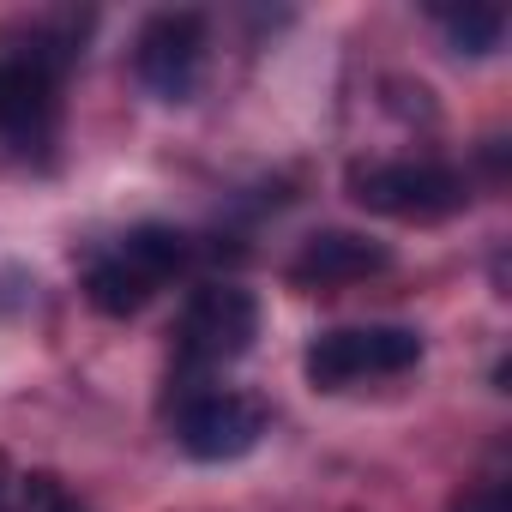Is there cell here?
I'll list each match as a JSON object with an SVG mask.
<instances>
[{
	"instance_id": "277c9868",
	"label": "cell",
	"mask_w": 512,
	"mask_h": 512,
	"mask_svg": "<svg viewBox=\"0 0 512 512\" xmlns=\"http://www.w3.org/2000/svg\"><path fill=\"white\" fill-rule=\"evenodd\" d=\"M344 187L362 211L392 217V223H446L470 205L464 169H452L440 157H368L350 169Z\"/></svg>"
},
{
	"instance_id": "3957f363",
	"label": "cell",
	"mask_w": 512,
	"mask_h": 512,
	"mask_svg": "<svg viewBox=\"0 0 512 512\" xmlns=\"http://www.w3.org/2000/svg\"><path fill=\"white\" fill-rule=\"evenodd\" d=\"M253 338H260V302L241 284H199L181 314H175V374L169 386H199V380H223V368H235Z\"/></svg>"
},
{
	"instance_id": "7a4b0ae2",
	"label": "cell",
	"mask_w": 512,
	"mask_h": 512,
	"mask_svg": "<svg viewBox=\"0 0 512 512\" xmlns=\"http://www.w3.org/2000/svg\"><path fill=\"white\" fill-rule=\"evenodd\" d=\"M193 266V241L169 223H133L127 235L103 241L85 253V272H79V290L97 314L109 320H127L139 308H151L181 272Z\"/></svg>"
},
{
	"instance_id": "5b68a950",
	"label": "cell",
	"mask_w": 512,
	"mask_h": 512,
	"mask_svg": "<svg viewBox=\"0 0 512 512\" xmlns=\"http://www.w3.org/2000/svg\"><path fill=\"white\" fill-rule=\"evenodd\" d=\"M169 428H175V440H181L187 458H199V464H229V458H247L253 446L266 440L272 410H266L260 392H247V386L199 380V386H175Z\"/></svg>"
},
{
	"instance_id": "6da1fadb",
	"label": "cell",
	"mask_w": 512,
	"mask_h": 512,
	"mask_svg": "<svg viewBox=\"0 0 512 512\" xmlns=\"http://www.w3.org/2000/svg\"><path fill=\"white\" fill-rule=\"evenodd\" d=\"M79 61V37L55 19L25 25L19 43L0 55V139L19 157H49L61 139V91Z\"/></svg>"
},
{
	"instance_id": "52a82bcc",
	"label": "cell",
	"mask_w": 512,
	"mask_h": 512,
	"mask_svg": "<svg viewBox=\"0 0 512 512\" xmlns=\"http://www.w3.org/2000/svg\"><path fill=\"white\" fill-rule=\"evenodd\" d=\"M205 61H211V25L205 13H151L133 37V73L151 97L163 103H187L205 79Z\"/></svg>"
},
{
	"instance_id": "8992f818",
	"label": "cell",
	"mask_w": 512,
	"mask_h": 512,
	"mask_svg": "<svg viewBox=\"0 0 512 512\" xmlns=\"http://www.w3.org/2000/svg\"><path fill=\"white\" fill-rule=\"evenodd\" d=\"M422 362V332L410 326H332L308 344L302 374L314 392H356L374 380H398Z\"/></svg>"
},
{
	"instance_id": "9c48e42d",
	"label": "cell",
	"mask_w": 512,
	"mask_h": 512,
	"mask_svg": "<svg viewBox=\"0 0 512 512\" xmlns=\"http://www.w3.org/2000/svg\"><path fill=\"white\" fill-rule=\"evenodd\" d=\"M0 512H91L55 470H13L0 464Z\"/></svg>"
},
{
	"instance_id": "30bf717a",
	"label": "cell",
	"mask_w": 512,
	"mask_h": 512,
	"mask_svg": "<svg viewBox=\"0 0 512 512\" xmlns=\"http://www.w3.org/2000/svg\"><path fill=\"white\" fill-rule=\"evenodd\" d=\"M428 19L440 25V37L458 55H494L500 37H506V13L500 7H434Z\"/></svg>"
},
{
	"instance_id": "ba28073f",
	"label": "cell",
	"mask_w": 512,
	"mask_h": 512,
	"mask_svg": "<svg viewBox=\"0 0 512 512\" xmlns=\"http://www.w3.org/2000/svg\"><path fill=\"white\" fill-rule=\"evenodd\" d=\"M386 266H392V253H386L380 241H368V235H356V229H320V235H308V241L296 247V260L284 266V278H290L296 290H308V296H338V290H350V284L380 278Z\"/></svg>"
},
{
	"instance_id": "8fae6325",
	"label": "cell",
	"mask_w": 512,
	"mask_h": 512,
	"mask_svg": "<svg viewBox=\"0 0 512 512\" xmlns=\"http://www.w3.org/2000/svg\"><path fill=\"white\" fill-rule=\"evenodd\" d=\"M458 512H512V494H506V482H482L458 500Z\"/></svg>"
}]
</instances>
